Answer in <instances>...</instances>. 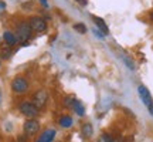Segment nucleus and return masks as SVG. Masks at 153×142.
Here are the masks:
<instances>
[{"mask_svg": "<svg viewBox=\"0 0 153 142\" xmlns=\"http://www.w3.org/2000/svg\"><path fill=\"white\" fill-rule=\"evenodd\" d=\"M11 90L17 94H24L28 90V82L24 77H16L11 82Z\"/></svg>", "mask_w": 153, "mask_h": 142, "instance_id": "obj_1", "label": "nucleus"}, {"mask_svg": "<svg viewBox=\"0 0 153 142\" xmlns=\"http://www.w3.org/2000/svg\"><path fill=\"white\" fill-rule=\"evenodd\" d=\"M17 33H19V40L20 41H27L30 36H31V26H30V23L28 22H23L20 26H19V30H17Z\"/></svg>", "mask_w": 153, "mask_h": 142, "instance_id": "obj_2", "label": "nucleus"}, {"mask_svg": "<svg viewBox=\"0 0 153 142\" xmlns=\"http://www.w3.org/2000/svg\"><path fill=\"white\" fill-rule=\"evenodd\" d=\"M20 111L28 118H33V117H36L38 114V108L33 102H28V101H24V102L20 104Z\"/></svg>", "mask_w": 153, "mask_h": 142, "instance_id": "obj_3", "label": "nucleus"}, {"mask_svg": "<svg viewBox=\"0 0 153 142\" xmlns=\"http://www.w3.org/2000/svg\"><path fill=\"white\" fill-rule=\"evenodd\" d=\"M48 101V94L45 90H38L37 93L34 94V98H33V104L37 107V108H43L44 105L47 104Z\"/></svg>", "mask_w": 153, "mask_h": 142, "instance_id": "obj_4", "label": "nucleus"}, {"mask_svg": "<svg viewBox=\"0 0 153 142\" xmlns=\"http://www.w3.org/2000/svg\"><path fill=\"white\" fill-rule=\"evenodd\" d=\"M28 23H30V26H31V28L33 30H36V31H44L45 28H47V23L44 22L43 17H31L30 20H28Z\"/></svg>", "mask_w": 153, "mask_h": 142, "instance_id": "obj_5", "label": "nucleus"}, {"mask_svg": "<svg viewBox=\"0 0 153 142\" xmlns=\"http://www.w3.org/2000/svg\"><path fill=\"white\" fill-rule=\"evenodd\" d=\"M137 93H139V97H140V99H142V102L146 107H149V105L152 104V95H150V93H149V90L145 85H139L137 87Z\"/></svg>", "mask_w": 153, "mask_h": 142, "instance_id": "obj_6", "label": "nucleus"}, {"mask_svg": "<svg viewBox=\"0 0 153 142\" xmlns=\"http://www.w3.org/2000/svg\"><path fill=\"white\" fill-rule=\"evenodd\" d=\"M38 129H40V124H38V121L28 120V121L24 122V132H26L27 135H34V134H37Z\"/></svg>", "mask_w": 153, "mask_h": 142, "instance_id": "obj_7", "label": "nucleus"}, {"mask_svg": "<svg viewBox=\"0 0 153 142\" xmlns=\"http://www.w3.org/2000/svg\"><path fill=\"white\" fill-rule=\"evenodd\" d=\"M55 138V129H45V131L38 137L36 142H53Z\"/></svg>", "mask_w": 153, "mask_h": 142, "instance_id": "obj_8", "label": "nucleus"}, {"mask_svg": "<svg viewBox=\"0 0 153 142\" xmlns=\"http://www.w3.org/2000/svg\"><path fill=\"white\" fill-rule=\"evenodd\" d=\"M92 19H94V22H95V24L98 26V28L104 33V36H106V34L109 33V28H108V26L105 24V22L101 19V17H97V16H92Z\"/></svg>", "mask_w": 153, "mask_h": 142, "instance_id": "obj_9", "label": "nucleus"}, {"mask_svg": "<svg viewBox=\"0 0 153 142\" xmlns=\"http://www.w3.org/2000/svg\"><path fill=\"white\" fill-rule=\"evenodd\" d=\"M3 38H4L6 44H7L9 47H13V46H14V44L17 43L16 36L11 33V31H4V34H3Z\"/></svg>", "mask_w": 153, "mask_h": 142, "instance_id": "obj_10", "label": "nucleus"}, {"mask_svg": "<svg viewBox=\"0 0 153 142\" xmlns=\"http://www.w3.org/2000/svg\"><path fill=\"white\" fill-rule=\"evenodd\" d=\"M82 135L85 138H91L92 137V134H94V128H92V125L89 124V122H85L84 125H82Z\"/></svg>", "mask_w": 153, "mask_h": 142, "instance_id": "obj_11", "label": "nucleus"}, {"mask_svg": "<svg viewBox=\"0 0 153 142\" xmlns=\"http://www.w3.org/2000/svg\"><path fill=\"white\" fill-rule=\"evenodd\" d=\"M58 124H60L62 128H70V126H72V118L70 115H64V117L60 118Z\"/></svg>", "mask_w": 153, "mask_h": 142, "instance_id": "obj_12", "label": "nucleus"}, {"mask_svg": "<svg viewBox=\"0 0 153 142\" xmlns=\"http://www.w3.org/2000/svg\"><path fill=\"white\" fill-rule=\"evenodd\" d=\"M72 108H74V111H75L79 117H82V115L85 114V108H84V105L81 104V101H78L76 98H75V101H74V104H72Z\"/></svg>", "mask_w": 153, "mask_h": 142, "instance_id": "obj_13", "label": "nucleus"}, {"mask_svg": "<svg viewBox=\"0 0 153 142\" xmlns=\"http://www.w3.org/2000/svg\"><path fill=\"white\" fill-rule=\"evenodd\" d=\"M123 63L126 64V67L129 70H135V63H133V60H132L129 55H123Z\"/></svg>", "mask_w": 153, "mask_h": 142, "instance_id": "obj_14", "label": "nucleus"}, {"mask_svg": "<svg viewBox=\"0 0 153 142\" xmlns=\"http://www.w3.org/2000/svg\"><path fill=\"white\" fill-rule=\"evenodd\" d=\"M74 30H76L78 33H81V34L87 33V27H85V24H82V23H76L75 26H74Z\"/></svg>", "mask_w": 153, "mask_h": 142, "instance_id": "obj_15", "label": "nucleus"}, {"mask_svg": "<svg viewBox=\"0 0 153 142\" xmlns=\"http://www.w3.org/2000/svg\"><path fill=\"white\" fill-rule=\"evenodd\" d=\"M74 101H75L74 97H65V99H64V105H67V107H72Z\"/></svg>", "mask_w": 153, "mask_h": 142, "instance_id": "obj_16", "label": "nucleus"}, {"mask_svg": "<svg viewBox=\"0 0 153 142\" xmlns=\"http://www.w3.org/2000/svg\"><path fill=\"white\" fill-rule=\"evenodd\" d=\"M102 141L104 142H114L115 139L111 137L109 134H102Z\"/></svg>", "mask_w": 153, "mask_h": 142, "instance_id": "obj_17", "label": "nucleus"}, {"mask_svg": "<svg viewBox=\"0 0 153 142\" xmlns=\"http://www.w3.org/2000/svg\"><path fill=\"white\" fill-rule=\"evenodd\" d=\"M10 54H11V51L9 50V47L1 51V57H3V58H9V57H10Z\"/></svg>", "mask_w": 153, "mask_h": 142, "instance_id": "obj_18", "label": "nucleus"}, {"mask_svg": "<svg viewBox=\"0 0 153 142\" xmlns=\"http://www.w3.org/2000/svg\"><path fill=\"white\" fill-rule=\"evenodd\" d=\"M148 109H149V112H150V115H152V117H153V102H152V104H150V105H149V107H148Z\"/></svg>", "mask_w": 153, "mask_h": 142, "instance_id": "obj_19", "label": "nucleus"}, {"mask_svg": "<svg viewBox=\"0 0 153 142\" xmlns=\"http://www.w3.org/2000/svg\"><path fill=\"white\" fill-rule=\"evenodd\" d=\"M76 1H79V3H81L82 6H85V4H87V0H76Z\"/></svg>", "mask_w": 153, "mask_h": 142, "instance_id": "obj_20", "label": "nucleus"}, {"mask_svg": "<svg viewBox=\"0 0 153 142\" xmlns=\"http://www.w3.org/2000/svg\"><path fill=\"white\" fill-rule=\"evenodd\" d=\"M114 142H125V141H123V139H122V138H116V139H115Z\"/></svg>", "mask_w": 153, "mask_h": 142, "instance_id": "obj_21", "label": "nucleus"}, {"mask_svg": "<svg viewBox=\"0 0 153 142\" xmlns=\"http://www.w3.org/2000/svg\"><path fill=\"white\" fill-rule=\"evenodd\" d=\"M40 1H41V3H43V4L45 6V7H47V6H48V4H47V0H40Z\"/></svg>", "mask_w": 153, "mask_h": 142, "instance_id": "obj_22", "label": "nucleus"}, {"mask_svg": "<svg viewBox=\"0 0 153 142\" xmlns=\"http://www.w3.org/2000/svg\"><path fill=\"white\" fill-rule=\"evenodd\" d=\"M0 102H1V91H0Z\"/></svg>", "mask_w": 153, "mask_h": 142, "instance_id": "obj_23", "label": "nucleus"}, {"mask_svg": "<svg viewBox=\"0 0 153 142\" xmlns=\"http://www.w3.org/2000/svg\"><path fill=\"white\" fill-rule=\"evenodd\" d=\"M150 19H152V22H153V13H152V14H150Z\"/></svg>", "mask_w": 153, "mask_h": 142, "instance_id": "obj_24", "label": "nucleus"}]
</instances>
